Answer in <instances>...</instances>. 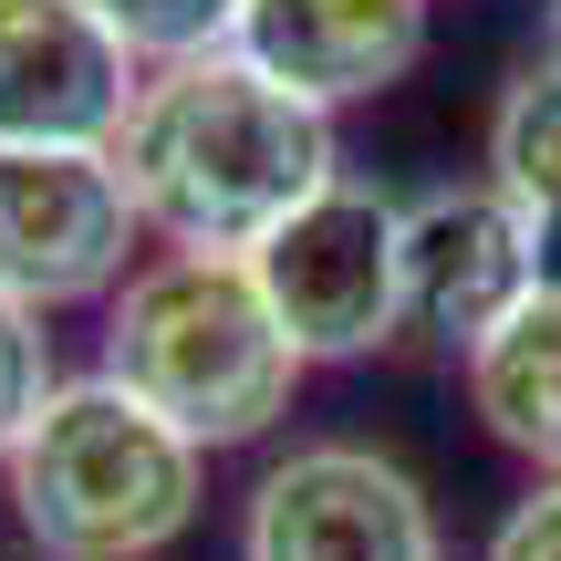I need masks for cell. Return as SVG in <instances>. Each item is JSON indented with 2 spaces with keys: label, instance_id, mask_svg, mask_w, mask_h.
<instances>
[{
  "label": "cell",
  "instance_id": "3957f363",
  "mask_svg": "<svg viewBox=\"0 0 561 561\" xmlns=\"http://www.w3.org/2000/svg\"><path fill=\"white\" fill-rule=\"evenodd\" d=\"M11 520L42 561H157L208 510V447L178 437L146 396L115 375H62L32 437L0 468Z\"/></svg>",
  "mask_w": 561,
  "mask_h": 561
},
{
  "label": "cell",
  "instance_id": "7a4b0ae2",
  "mask_svg": "<svg viewBox=\"0 0 561 561\" xmlns=\"http://www.w3.org/2000/svg\"><path fill=\"white\" fill-rule=\"evenodd\" d=\"M104 375L219 458V447H261L291 416L312 364L240 250H146L104 301Z\"/></svg>",
  "mask_w": 561,
  "mask_h": 561
},
{
  "label": "cell",
  "instance_id": "52a82bcc",
  "mask_svg": "<svg viewBox=\"0 0 561 561\" xmlns=\"http://www.w3.org/2000/svg\"><path fill=\"white\" fill-rule=\"evenodd\" d=\"M551 280V250L489 178H447L405 198V333L468 364L530 291Z\"/></svg>",
  "mask_w": 561,
  "mask_h": 561
},
{
  "label": "cell",
  "instance_id": "8992f818",
  "mask_svg": "<svg viewBox=\"0 0 561 561\" xmlns=\"http://www.w3.org/2000/svg\"><path fill=\"white\" fill-rule=\"evenodd\" d=\"M240 561H458L416 468L364 437H312L261 468L240 510Z\"/></svg>",
  "mask_w": 561,
  "mask_h": 561
},
{
  "label": "cell",
  "instance_id": "6da1fadb",
  "mask_svg": "<svg viewBox=\"0 0 561 561\" xmlns=\"http://www.w3.org/2000/svg\"><path fill=\"white\" fill-rule=\"evenodd\" d=\"M125 198L157 250H261L301 198L343 178V136L322 104L271 83L250 53L157 62L115 136Z\"/></svg>",
  "mask_w": 561,
  "mask_h": 561
},
{
  "label": "cell",
  "instance_id": "4fadbf2b",
  "mask_svg": "<svg viewBox=\"0 0 561 561\" xmlns=\"http://www.w3.org/2000/svg\"><path fill=\"white\" fill-rule=\"evenodd\" d=\"M53 333H42V312H21V301H0V468H11V447L32 437V416L53 405Z\"/></svg>",
  "mask_w": 561,
  "mask_h": 561
},
{
  "label": "cell",
  "instance_id": "277c9868",
  "mask_svg": "<svg viewBox=\"0 0 561 561\" xmlns=\"http://www.w3.org/2000/svg\"><path fill=\"white\" fill-rule=\"evenodd\" d=\"M280 333L301 343V364H364L375 343L405 333V198L343 167L322 198H301L291 219L250 250Z\"/></svg>",
  "mask_w": 561,
  "mask_h": 561
},
{
  "label": "cell",
  "instance_id": "9a60e30c",
  "mask_svg": "<svg viewBox=\"0 0 561 561\" xmlns=\"http://www.w3.org/2000/svg\"><path fill=\"white\" fill-rule=\"evenodd\" d=\"M541 62H561V0H541Z\"/></svg>",
  "mask_w": 561,
  "mask_h": 561
},
{
  "label": "cell",
  "instance_id": "ba28073f",
  "mask_svg": "<svg viewBox=\"0 0 561 561\" xmlns=\"http://www.w3.org/2000/svg\"><path fill=\"white\" fill-rule=\"evenodd\" d=\"M146 62L94 0H0V146H115Z\"/></svg>",
  "mask_w": 561,
  "mask_h": 561
},
{
  "label": "cell",
  "instance_id": "30bf717a",
  "mask_svg": "<svg viewBox=\"0 0 561 561\" xmlns=\"http://www.w3.org/2000/svg\"><path fill=\"white\" fill-rule=\"evenodd\" d=\"M458 385H468V416H479L510 458H530L541 479H561V271L458 364Z\"/></svg>",
  "mask_w": 561,
  "mask_h": 561
},
{
  "label": "cell",
  "instance_id": "5bb4252c",
  "mask_svg": "<svg viewBox=\"0 0 561 561\" xmlns=\"http://www.w3.org/2000/svg\"><path fill=\"white\" fill-rule=\"evenodd\" d=\"M479 561H561V479H530V500L500 510Z\"/></svg>",
  "mask_w": 561,
  "mask_h": 561
},
{
  "label": "cell",
  "instance_id": "9c48e42d",
  "mask_svg": "<svg viewBox=\"0 0 561 561\" xmlns=\"http://www.w3.org/2000/svg\"><path fill=\"white\" fill-rule=\"evenodd\" d=\"M426 21H437V0H240L229 53H250L301 104L343 115V104L396 94L426 62Z\"/></svg>",
  "mask_w": 561,
  "mask_h": 561
},
{
  "label": "cell",
  "instance_id": "8fae6325",
  "mask_svg": "<svg viewBox=\"0 0 561 561\" xmlns=\"http://www.w3.org/2000/svg\"><path fill=\"white\" fill-rule=\"evenodd\" d=\"M489 187L541 229V250L561 271V62H530V73L500 83V104H489Z\"/></svg>",
  "mask_w": 561,
  "mask_h": 561
},
{
  "label": "cell",
  "instance_id": "7c38bea8",
  "mask_svg": "<svg viewBox=\"0 0 561 561\" xmlns=\"http://www.w3.org/2000/svg\"><path fill=\"white\" fill-rule=\"evenodd\" d=\"M104 32L157 73V62H198V53H229L240 32V0H94Z\"/></svg>",
  "mask_w": 561,
  "mask_h": 561
},
{
  "label": "cell",
  "instance_id": "5b68a950",
  "mask_svg": "<svg viewBox=\"0 0 561 561\" xmlns=\"http://www.w3.org/2000/svg\"><path fill=\"white\" fill-rule=\"evenodd\" d=\"M136 240L146 219L115 146H0V301L42 322L73 301H115Z\"/></svg>",
  "mask_w": 561,
  "mask_h": 561
}]
</instances>
